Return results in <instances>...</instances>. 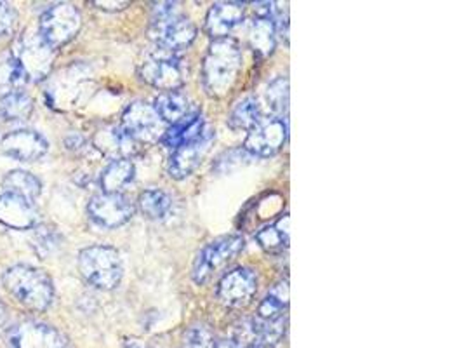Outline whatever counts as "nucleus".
Returning <instances> with one entry per match:
<instances>
[{
	"instance_id": "f257e3e1",
	"label": "nucleus",
	"mask_w": 464,
	"mask_h": 348,
	"mask_svg": "<svg viewBox=\"0 0 464 348\" xmlns=\"http://www.w3.org/2000/svg\"><path fill=\"white\" fill-rule=\"evenodd\" d=\"M242 72V51L230 37L212 41L202 63V86L211 98L232 92Z\"/></svg>"
},
{
	"instance_id": "f03ea898",
	"label": "nucleus",
	"mask_w": 464,
	"mask_h": 348,
	"mask_svg": "<svg viewBox=\"0 0 464 348\" xmlns=\"http://www.w3.org/2000/svg\"><path fill=\"white\" fill-rule=\"evenodd\" d=\"M4 289L24 308L44 312L54 302L51 277L32 265H13L2 276Z\"/></svg>"
},
{
	"instance_id": "7ed1b4c3",
	"label": "nucleus",
	"mask_w": 464,
	"mask_h": 348,
	"mask_svg": "<svg viewBox=\"0 0 464 348\" xmlns=\"http://www.w3.org/2000/svg\"><path fill=\"white\" fill-rule=\"evenodd\" d=\"M79 270L87 283L103 291L115 289L124 276L121 253L111 246H89L79 253Z\"/></svg>"
},
{
	"instance_id": "20e7f679",
	"label": "nucleus",
	"mask_w": 464,
	"mask_h": 348,
	"mask_svg": "<svg viewBox=\"0 0 464 348\" xmlns=\"http://www.w3.org/2000/svg\"><path fill=\"white\" fill-rule=\"evenodd\" d=\"M82 28L81 11L73 4L60 2L47 7L41 16L39 34L54 51L77 37Z\"/></svg>"
},
{
	"instance_id": "39448f33",
	"label": "nucleus",
	"mask_w": 464,
	"mask_h": 348,
	"mask_svg": "<svg viewBox=\"0 0 464 348\" xmlns=\"http://www.w3.org/2000/svg\"><path fill=\"white\" fill-rule=\"evenodd\" d=\"M246 240L242 236H225L209 242L195 258L191 277L195 284L204 285L216 274H219L235 256L244 249Z\"/></svg>"
},
{
	"instance_id": "423d86ee",
	"label": "nucleus",
	"mask_w": 464,
	"mask_h": 348,
	"mask_svg": "<svg viewBox=\"0 0 464 348\" xmlns=\"http://www.w3.org/2000/svg\"><path fill=\"white\" fill-rule=\"evenodd\" d=\"M140 77L164 92L179 91L187 82V68L178 54L159 49L140 66Z\"/></svg>"
},
{
	"instance_id": "0eeeda50",
	"label": "nucleus",
	"mask_w": 464,
	"mask_h": 348,
	"mask_svg": "<svg viewBox=\"0 0 464 348\" xmlns=\"http://www.w3.org/2000/svg\"><path fill=\"white\" fill-rule=\"evenodd\" d=\"M11 53L22 65L28 81L34 82L49 75L56 58V51L44 41L39 32H24Z\"/></svg>"
},
{
	"instance_id": "6e6552de",
	"label": "nucleus",
	"mask_w": 464,
	"mask_h": 348,
	"mask_svg": "<svg viewBox=\"0 0 464 348\" xmlns=\"http://www.w3.org/2000/svg\"><path fill=\"white\" fill-rule=\"evenodd\" d=\"M287 132H289V126L285 119L278 115L261 119L253 130H249L244 141V152L253 157H261V159L274 157L285 145Z\"/></svg>"
},
{
	"instance_id": "1a4fd4ad",
	"label": "nucleus",
	"mask_w": 464,
	"mask_h": 348,
	"mask_svg": "<svg viewBox=\"0 0 464 348\" xmlns=\"http://www.w3.org/2000/svg\"><path fill=\"white\" fill-rule=\"evenodd\" d=\"M127 136L140 143H150L164 136V122L157 115L153 105L145 102H134L122 113V126Z\"/></svg>"
},
{
	"instance_id": "9d476101",
	"label": "nucleus",
	"mask_w": 464,
	"mask_h": 348,
	"mask_svg": "<svg viewBox=\"0 0 464 348\" xmlns=\"http://www.w3.org/2000/svg\"><path fill=\"white\" fill-rule=\"evenodd\" d=\"M134 202L124 194H98L87 204L89 218L103 228H117L134 217Z\"/></svg>"
},
{
	"instance_id": "9b49d317",
	"label": "nucleus",
	"mask_w": 464,
	"mask_h": 348,
	"mask_svg": "<svg viewBox=\"0 0 464 348\" xmlns=\"http://www.w3.org/2000/svg\"><path fill=\"white\" fill-rule=\"evenodd\" d=\"M7 345L9 348H70L56 327L37 321H22L11 327Z\"/></svg>"
},
{
	"instance_id": "f8f14e48",
	"label": "nucleus",
	"mask_w": 464,
	"mask_h": 348,
	"mask_svg": "<svg viewBox=\"0 0 464 348\" xmlns=\"http://www.w3.org/2000/svg\"><path fill=\"white\" fill-rule=\"evenodd\" d=\"M257 293V276L247 266L227 272L218 285V298L230 308H246Z\"/></svg>"
},
{
	"instance_id": "ddd939ff",
	"label": "nucleus",
	"mask_w": 464,
	"mask_h": 348,
	"mask_svg": "<svg viewBox=\"0 0 464 348\" xmlns=\"http://www.w3.org/2000/svg\"><path fill=\"white\" fill-rule=\"evenodd\" d=\"M214 138H216V130L206 128L200 138L176 149L168 162V173L170 178H174V179L188 178L206 159Z\"/></svg>"
},
{
	"instance_id": "4468645a",
	"label": "nucleus",
	"mask_w": 464,
	"mask_h": 348,
	"mask_svg": "<svg viewBox=\"0 0 464 348\" xmlns=\"http://www.w3.org/2000/svg\"><path fill=\"white\" fill-rule=\"evenodd\" d=\"M0 150L14 160L35 162L47 153L49 143L37 130H16L7 132L0 140Z\"/></svg>"
},
{
	"instance_id": "2eb2a0df",
	"label": "nucleus",
	"mask_w": 464,
	"mask_h": 348,
	"mask_svg": "<svg viewBox=\"0 0 464 348\" xmlns=\"http://www.w3.org/2000/svg\"><path fill=\"white\" fill-rule=\"evenodd\" d=\"M155 26V41L159 49H164L172 54L188 49L193 41L197 39V26L190 18L183 14H176L169 20L162 23H153Z\"/></svg>"
},
{
	"instance_id": "dca6fc26",
	"label": "nucleus",
	"mask_w": 464,
	"mask_h": 348,
	"mask_svg": "<svg viewBox=\"0 0 464 348\" xmlns=\"http://www.w3.org/2000/svg\"><path fill=\"white\" fill-rule=\"evenodd\" d=\"M0 223L13 230H32L41 225V213L34 200L4 192L0 196Z\"/></svg>"
},
{
	"instance_id": "f3484780",
	"label": "nucleus",
	"mask_w": 464,
	"mask_h": 348,
	"mask_svg": "<svg viewBox=\"0 0 464 348\" xmlns=\"http://www.w3.org/2000/svg\"><path fill=\"white\" fill-rule=\"evenodd\" d=\"M246 7L240 2H216L206 18V32L212 41L227 39L244 22Z\"/></svg>"
},
{
	"instance_id": "a211bd4d",
	"label": "nucleus",
	"mask_w": 464,
	"mask_h": 348,
	"mask_svg": "<svg viewBox=\"0 0 464 348\" xmlns=\"http://www.w3.org/2000/svg\"><path fill=\"white\" fill-rule=\"evenodd\" d=\"M206 128L208 126L204 122V115L198 110H193L187 117H183L179 122L172 124L169 130H166L160 140L168 149L176 150V149H179L187 143L195 141L197 138H200Z\"/></svg>"
},
{
	"instance_id": "6ab92c4d",
	"label": "nucleus",
	"mask_w": 464,
	"mask_h": 348,
	"mask_svg": "<svg viewBox=\"0 0 464 348\" xmlns=\"http://www.w3.org/2000/svg\"><path fill=\"white\" fill-rule=\"evenodd\" d=\"M94 147L106 157H111V160H115V159H129V155H132L136 150L138 143L132 141L122 128L111 126L100 130L94 136Z\"/></svg>"
},
{
	"instance_id": "aec40b11",
	"label": "nucleus",
	"mask_w": 464,
	"mask_h": 348,
	"mask_svg": "<svg viewBox=\"0 0 464 348\" xmlns=\"http://www.w3.org/2000/svg\"><path fill=\"white\" fill-rule=\"evenodd\" d=\"M136 168L130 159L111 160L100 178V187L103 194H122V190L134 179Z\"/></svg>"
},
{
	"instance_id": "412c9836",
	"label": "nucleus",
	"mask_w": 464,
	"mask_h": 348,
	"mask_svg": "<svg viewBox=\"0 0 464 348\" xmlns=\"http://www.w3.org/2000/svg\"><path fill=\"white\" fill-rule=\"evenodd\" d=\"M153 109L157 111V115L160 117V121L164 124H170V126L179 122L183 117H187L190 111H193L188 96L179 92V91H170V92L159 94L155 98Z\"/></svg>"
},
{
	"instance_id": "4be33fe9",
	"label": "nucleus",
	"mask_w": 464,
	"mask_h": 348,
	"mask_svg": "<svg viewBox=\"0 0 464 348\" xmlns=\"http://www.w3.org/2000/svg\"><path fill=\"white\" fill-rule=\"evenodd\" d=\"M249 44L259 58H268L270 54H274L275 45H276V28H275L272 14L254 18L249 26Z\"/></svg>"
},
{
	"instance_id": "5701e85b",
	"label": "nucleus",
	"mask_w": 464,
	"mask_h": 348,
	"mask_svg": "<svg viewBox=\"0 0 464 348\" xmlns=\"http://www.w3.org/2000/svg\"><path fill=\"white\" fill-rule=\"evenodd\" d=\"M26 82H28V77L23 72L22 65L14 58V54L11 51L2 53L0 54V98L13 92H22Z\"/></svg>"
},
{
	"instance_id": "b1692460",
	"label": "nucleus",
	"mask_w": 464,
	"mask_h": 348,
	"mask_svg": "<svg viewBox=\"0 0 464 348\" xmlns=\"http://www.w3.org/2000/svg\"><path fill=\"white\" fill-rule=\"evenodd\" d=\"M287 304H289V281L282 279L272 285V289L266 293V296L259 304L257 308L259 321L270 323L284 317V310L287 308Z\"/></svg>"
},
{
	"instance_id": "393cba45",
	"label": "nucleus",
	"mask_w": 464,
	"mask_h": 348,
	"mask_svg": "<svg viewBox=\"0 0 464 348\" xmlns=\"http://www.w3.org/2000/svg\"><path fill=\"white\" fill-rule=\"evenodd\" d=\"M2 187L5 194L24 197L34 202L43 194V181L35 174L22 171V169H14L5 174L2 179Z\"/></svg>"
},
{
	"instance_id": "a878e982",
	"label": "nucleus",
	"mask_w": 464,
	"mask_h": 348,
	"mask_svg": "<svg viewBox=\"0 0 464 348\" xmlns=\"http://www.w3.org/2000/svg\"><path fill=\"white\" fill-rule=\"evenodd\" d=\"M257 244L266 253H280L289 246V215H282L275 223L256 234Z\"/></svg>"
},
{
	"instance_id": "bb28decb",
	"label": "nucleus",
	"mask_w": 464,
	"mask_h": 348,
	"mask_svg": "<svg viewBox=\"0 0 464 348\" xmlns=\"http://www.w3.org/2000/svg\"><path fill=\"white\" fill-rule=\"evenodd\" d=\"M140 211L153 221H160L169 217L172 209V198L168 192L159 188H148L138 197Z\"/></svg>"
},
{
	"instance_id": "cd10ccee",
	"label": "nucleus",
	"mask_w": 464,
	"mask_h": 348,
	"mask_svg": "<svg viewBox=\"0 0 464 348\" xmlns=\"http://www.w3.org/2000/svg\"><path fill=\"white\" fill-rule=\"evenodd\" d=\"M261 119L259 100L249 96L233 107L228 115V126L233 130H251Z\"/></svg>"
},
{
	"instance_id": "c85d7f7f",
	"label": "nucleus",
	"mask_w": 464,
	"mask_h": 348,
	"mask_svg": "<svg viewBox=\"0 0 464 348\" xmlns=\"http://www.w3.org/2000/svg\"><path fill=\"white\" fill-rule=\"evenodd\" d=\"M34 113V100L26 92H13L0 98V115L7 122H22Z\"/></svg>"
},
{
	"instance_id": "c756f323",
	"label": "nucleus",
	"mask_w": 464,
	"mask_h": 348,
	"mask_svg": "<svg viewBox=\"0 0 464 348\" xmlns=\"http://www.w3.org/2000/svg\"><path fill=\"white\" fill-rule=\"evenodd\" d=\"M266 103L270 110L276 113H284L289 105V81L287 77H276L266 89ZM280 117V115H278Z\"/></svg>"
},
{
	"instance_id": "7c9ffc66",
	"label": "nucleus",
	"mask_w": 464,
	"mask_h": 348,
	"mask_svg": "<svg viewBox=\"0 0 464 348\" xmlns=\"http://www.w3.org/2000/svg\"><path fill=\"white\" fill-rule=\"evenodd\" d=\"M212 331L206 324H195L185 333L181 348H214Z\"/></svg>"
},
{
	"instance_id": "2f4dec72",
	"label": "nucleus",
	"mask_w": 464,
	"mask_h": 348,
	"mask_svg": "<svg viewBox=\"0 0 464 348\" xmlns=\"http://www.w3.org/2000/svg\"><path fill=\"white\" fill-rule=\"evenodd\" d=\"M34 242H35V249L39 251V255L41 256H47V255H51L53 251L58 249L60 236H58V232L54 228H47V227H43V225H37L35 227Z\"/></svg>"
},
{
	"instance_id": "473e14b6",
	"label": "nucleus",
	"mask_w": 464,
	"mask_h": 348,
	"mask_svg": "<svg viewBox=\"0 0 464 348\" xmlns=\"http://www.w3.org/2000/svg\"><path fill=\"white\" fill-rule=\"evenodd\" d=\"M16 20H18L16 11L9 4L0 2V37H4V35L13 32Z\"/></svg>"
},
{
	"instance_id": "72a5a7b5",
	"label": "nucleus",
	"mask_w": 464,
	"mask_h": 348,
	"mask_svg": "<svg viewBox=\"0 0 464 348\" xmlns=\"http://www.w3.org/2000/svg\"><path fill=\"white\" fill-rule=\"evenodd\" d=\"M92 5H96L98 9L102 11H108V13H117V11H124L126 7L130 5V2H108V0H98V2H92Z\"/></svg>"
},
{
	"instance_id": "f704fd0d",
	"label": "nucleus",
	"mask_w": 464,
	"mask_h": 348,
	"mask_svg": "<svg viewBox=\"0 0 464 348\" xmlns=\"http://www.w3.org/2000/svg\"><path fill=\"white\" fill-rule=\"evenodd\" d=\"M64 147H66L68 150H72V152H79V150L84 149L85 140L81 134H70V136H66V140H64Z\"/></svg>"
},
{
	"instance_id": "c9c22d12",
	"label": "nucleus",
	"mask_w": 464,
	"mask_h": 348,
	"mask_svg": "<svg viewBox=\"0 0 464 348\" xmlns=\"http://www.w3.org/2000/svg\"><path fill=\"white\" fill-rule=\"evenodd\" d=\"M214 348H238L235 345L233 340H221V342H216Z\"/></svg>"
},
{
	"instance_id": "e433bc0d",
	"label": "nucleus",
	"mask_w": 464,
	"mask_h": 348,
	"mask_svg": "<svg viewBox=\"0 0 464 348\" xmlns=\"http://www.w3.org/2000/svg\"><path fill=\"white\" fill-rule=\"evenodd\" d=\"M2 326H4V314H2V308H0V331H2Z\"/></svg>"
},
{
	"instance_id": "4c0bfd02",
	"label": "nucleus",
	"mask_w": 464,
	"mask_h": 348,
	"mask_svg": "<svg viewBox=\"0 0 464 348\" xmlns=\"http://www.w3.org/2000/svg\"><path fill=\"white\" fill-rule=\"evenodd\" d=\"M126 348H140V347H138V345H134V343H132V345H127Z\"/></svg>"
}]
</instances>
